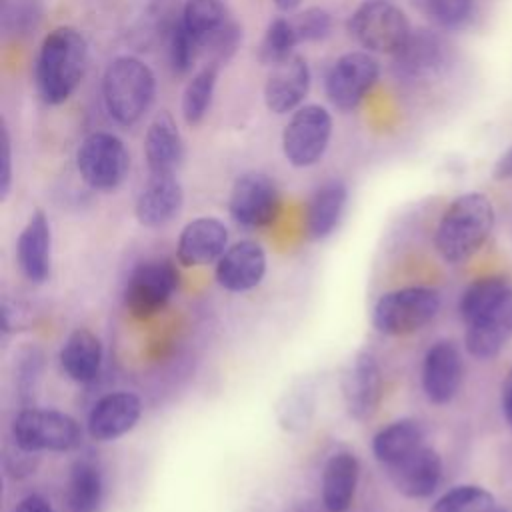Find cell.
Returning <instances> with one entry per match:
<instances>
[{"label": "cell", "mask_w": 512, "mask_h": 512, "mask_svg": "<svg viewBox=\"0 0 512 512\" xmlns=\"http://www.w3.org/2000/svg\"><path fill=\"white\" fill-rule=\"evenodd\" d=\"M492 176L496 180H512V146L504 154H500V158L494 164Z\"/></svg>", "instance_id": "cell-39"}, {"label": "cell", "mask_w": 512, "mask_h": 512, "mask_svg": "<svg viewBox=\"0 0 512 512\" xmlns=\"http://www.w3.org/2000/svg\"><path fill=\"white\" fill-rule=\"evenodd\" d=\"M228 228L212 216L188 222L178 238V260L184 266H204L226 252Z\"/></svg>", "instance_id": "cell-21"}, {"label": "cell", "mask_w": 512, "mask_h": 512, "mask_svg": "<svg viewBox=\"0 0 512 512\" xmlns=\"http://www.w3.org/2000/svg\"><path fill=\"white\" fill-rule=\"evenodd\" d=\"M216 80H218V68L214 64L204 66L188 80L182 92V116L186 124L196 126L206 118L212 106Z\"/></svg>", "instance_id": "cell-30"}, {"label": "cell", "mask_w": 512, "mask_h": 512, "mask_svg": "<svg viewBox=\"0 0 512 512\" xmlns=\"http://www.w3.org/2000/svg\"><path fill=\"white\" fill-rule=\"evenodd\" d=\"M332 114L320 104H302L282 130V154L296 168H308L322 160L332 138Z\"/></svg>", "instance_id": "cell-7"}, {"label": "cell", "mask_w": 512, "mask_h": 512, "mask_svg": "<svg viewBox=\"0 0 512 512\" xmlns=\"http://www.w3.org/2000/svg\"><path fill=\"white\" fill-rule=\"evenodd\" d=\"M466 350L478 360H490L512 338V284L502 276L474 280L460 298Z\"/></svg>", "instance_id": "cell-1"}, {"label": "cell", "mask_w": 512, "mask_h": 512, "mask_svg": "<svg viewBox=\"0 0 512 512\" xmlns=\"http://www.w3.org/2000/svg\"><path fill=\"white\" fill-rule=\"evenodd\" d=\"M342 396L348 414L356 420H368L376 412L382 398V376L372 354L354 356L342 378Z\"/></svg>", "instance_id": "cell-16"}, {"label": "cell", "mask_w": 512, "mask_h": 512, "mask_svg": "<svg viewBox=\"0 0 512 512\" xmlns=\"http://www.w3.org/2000/svg\"><path fill=\"white\" fill-rule=\"evenodd\" d=\"M380 64L368 50H352L338 56L326 72L324 92L336 110H354L374 88Z\"/></svg>", "instance_id": "cell-10"}, {"label": "cell", "mask_w": 512, "mask_h": 512, "mask_svg": "<svg viewBox=\"0 0 512 512\" xmlns=\"http://www.w3.org/2000/svg\"><path fill=\"white\" fill-rule=\"evenodd\" d=\"M144 158L150 176H172L184 158V140L170 112L162 110L144 134Z\"/></svg>", "instance_id": "cell-20"}, {"label": "cell", "mask_w": 512, "mask_h": 512, "mask_svg": "<svg viewBox=\"0 0 512 512\" xmlns=\"http://www.w3.org/2000/svg\"><path fill=\"white\" fill-rule=\"evenodd\" d=\"M266 272V254L260 244L240 240L226 248L216 264V280L230 292H246L256 288Z\"/></svg>", "instance_id": "cell-19"}, {"label": "cell", "mask_w": 512, "mask_h": 512, "mask_svg": "<svg viewBox=\"0 0 512 512\" xmlns=\"http://www.w3.org/2000/svg\"><path fill=\"white\" fill-rule=\"evenodd\" d=\"M60 364L74 382L94 380L102 366V344L98 336L86 328L74 330L60 350Z\"/></svg>", "instance_id": "cell-26"}, {"label": "cell", "mask_w": 512, "mask_h": 512, "mask_svg": "<svg viewBox=\"0 0 512 512\" xmlns=\"http://www.w3.org/2000/svg\"><path fill=\"white\" fill-rule=\"evenodd\" d=\"M346 202H348V188L342 180L332 178L320 184L308 202V212H306L308 234L314 240H322L330 236L340 224Z\"/></svg>", "instance_id": "cell-25"}, {"label": "cell", "mask_w": 512, "mask_h": 512, "mask_svg": "<svg viewBox=\"0 0 512 512\" xmlns=\"http://www.w3.org/2000/svg\"><path fill=\"white\" fill-rule=\"evenodd\" d=\"M462 356L454 342L438 340L422 362V390L432 404H448L462 384Z\"/></svg>", "instance_id": "cell-15"}, {"label": "cell", "mask_w": 512, "mask_h": 512, "mask_svg": "<svg viewBox=\"0 0 512 512\" xmlns=\"http://www.w3.org/2000/svg\"><path fill=\"white\" fill-rule=\"evenodd\" d=\"M184 192L180 182L172 176H150L148 184L136 198V218L142 226L158 228L168 224L182 208Z\"/></svg>", "instance_id": "cell-23"}, {"label": "cell", "mask_w": 512, "mask_h": 512, "mask_svg": "<svg viewBox=\"0 0 512 512\" xmlns=\"http://www.w3.org/2000/svg\"><path fill=\"white\" fill-rule=\"evenodd\" d=\"M440 310V292L428 286H408L384 294L372 312L380 334L404 336L424 328Z\"/></svg>", "instance_id": "cell-6"}, {"label": "cell", "mask_w": 512, "mask_h": 512, "mask_svg": "<svg viewBox=\"0 0 512 512\" xmlns=\"http://www.w3.org/2000/svg\"><path fill=\"white\" fill-rule=\"evenodd\" d=\"M230 216L244 228H262L274 222L280 210L276 182L262 172H246L236 178L230 200Z\"/></svg>", "instance_id": "cell-12"}, {"label": "cell", "mask_w": 512, "mask_h": 512, "mask_svg": "<svg viewBox=\"0 0 512 512\" xmlns=\"http://www.w3.org/2000/svg\"><path fill=\"white\" fill-rule=\"evenodd\" d=\"M502 412L506 416V422L508 426L512 428V368L506 376V382H504V388H502Z\"/></svg>", "instance_id": "cell-40"}, {"label": "cell", "mask_w": 512, "mask_h": 512, "mask_svg": "<svg viewBox=\"0 0 512 512\" xmlns=\"http://www.w3.org/2000/svg\"><path fill=\"white\" fill-rule=\"evenodd\" d=\"M142 414V402L132 392H112L102 396L88 414V434L108 442L130 432Z\"/></svg>", "instance_id": "cell-18"}, {"label": "cell", "mask_w": 512, "mask_h": 512, "mask_svg": "<svg viewBox=\"0 0 512 512\" xmlns=\"http://www.w3.org/2000/svg\"><path fill=\"white\" fill-rule=\"evenodd\" d=\"M12 512H56V510L52 508V504L46 498H42L38 494H28L14 506Z\"/></svg>", "instance_id": "cell-38"}, {"label": "cell", "mask_w": 512, "mask_h": 512, "mask_svg": "<svg viewBox=\"0 0 512 512\" xmlns=\"http://www.w3.org/2000/svg\"><path fill=\"white\" fill-rule=\"evenodd\" d=\"M180 22L200 48H212L220 56L238 44V26L228 18L224 0H184Z\"/></svg>", "instance_id": "cell-13"}, {"label": "cell", "mask_w": 512, "mask_h": 512, "mask_svg": "<svg viewBox=\"0 0 512 512\" xmlns=\"http://www.w3.org/2000/svg\"><path fill=\"white\" fill-rule=\"evenodd\" d=\"M494 222L496 212L488 196L480 192L462 194L444 210L434 232V246L446 262H464L484 246Z\"/></svg>", "instance_id": "cell-3"}, {"label": "cell", "mask_w": 512, "mask_h": 512, "mask_svg": "<svg viewBox=\"0 0 512 512\" xmlns=\"http://www.w3.org/2000/svg\"><path fill=\"white\" fill-rule=\"evenodd\" d=\"M312 74L306 58L292 54L270 68L264 84V104L272 114L284 116L298 110L310 92Z\"/></svg>", "instance_id": "cell-14"}, {"label": "cell", "mask_w": 512, "mask_h": 512, "mask_svg": "<svg viewBox=\"0 0 512 512\" xmlns=\"http://www.w3.org/2000/svg\"><path fill=\"white\" fill-rule=\"evenodd\" d=\"M178 286V270L166 258L140 262L124 286V306L134 318H150L160 312Z\"/></svg>", "instance_id": "cell-11"}, {"label": "cell", "mask_w": 512, "mask_h": 512, "mask_svg": "<svg viewBox=\"0 0 512 512\" xmlns=\"http://www.w3.org/2000/svg\"><path fill=\"white\" fill-rule=\"evenodd\" d=\"M496 498L490 490L476 484H460L444 492L430 512H494Z\"/></svg>", "instance_id": "cell-31"}, {"label": "cell", "mask_w": 512, "mask_h": 512, "mask_svg": "<svg viewBox=\"0 0 512 512\" xmlns=\"http://www.w3.org/2000/svg\"><path fill=\"white\" fill-rule=\"evenodd\" d=\"M494 512H508V510H500V508H496V510H494Z\"/></svg>", "instance_id": "cell-42"}, {"label": "cell", "mask_w": 512, "mask_h": 512, "mask_svg": "<svg viewBox=\"0 0 512 512\" xmlns=\"http://www.w3.org/2000/svg\"><path fill=\"white\" fill-rule=\"evenodd\" d=\"M350 36L372 54L396 56L412 36L408 16L390 0H362L348 18Z\"/></svg>", "instance_id": "cell-5"}, {"label": "cell", "mask_w": 512, "mask_h": 512, "mask_svg": "<svg viewBox=\"0 0 512 512\" xmlns=\"http://www.w3.org/2000/svg\"><path fill=\"white\" fill-rule=\"evenodd\" d=\"M418 10L440 28L462 26L474 8V0H416Z\"/></svg>", "instance_id": "cell-34"}, {"label": "cell", "mask_w": 512, "mask_h": 512, "mask_svg": "<svg viewBox=\"0 0 512 512\" xmlns=\"http://www.w3.org/2000/svg\"><path fill=\"white\" fill-rule=\"evenodd\" d=\"M12 184V144L6 126H2V168H0V198L4 200Z\"/></svg>", "instance_id": "cell-37"}, {"label": "cell", "mask_w": 512, "mask_h": 512, "mask_svg": "<svg viewBox=\"0 0 512 512\" xmlns=\"http://www.w3.org/2000/svg\"><path fill=\"white\" fill-rule=\"evenodd\" d=\"M294 512H302V510H294Z\"/></svg>", "instance_id": "cell-43"}, {"label": "cell", "mask_w": 512, "mask_h": 512, "mask_svg": "<svg viewBox=\"0 0 512 512\" xmlns=\"http://www.w3.org/2000/svg\"><path fill=\"white\" fill-rule=\"evenodd\" d=\"M314 404H316L314 386L308 382H300L292 386L290 392L284 394L278 406V422L282 424V428L290 432H298L308 426L314 412Z\"/></svg>", "instance_id": "cell-33"}, {"label": "cell", "mask_w": 512, "mask_h": 512, "mask_svg": "<svg viewBox=\"0 0 512 512\" xmlns=\"http://www.w3.org/2000/svg\"><path fill=\"white\" fill-rule=\"evenodd\" d=\"M156 98V76L136 56L114 58L102 76V100L106 112L120 126L136 124Z\"/></svg>", "instance_id": "cell-4"}, {"label": "cell", "mask_w": 512, "mask_h": 512, "mask_svg": "<svg viewBox=\"0 0 512 512\" xmlns=\"http://www.w3.org/2000/svg\"><path fill=\"white\" fill-rule=\"evenodd\" d=\"M360 476L358 458L352 452H336L322 472V504L328 512H346L354 500Z\"/></svg>", "instance_id": "cell-24"}, {"label": "cell", "mask_w": 512, "mask_h": 512, "mask_svg": "<svg viewBox=\"0 0 512 512\" xmlns=\"http://www.w3.org/2000/svg\"><path fill=\"white\" fill-rule=\"evenodd\" d=\"M300 44L296 30L292 26V20L286 18H274L258 46V60L264 66H276L282 60L290 58L294 54V48Z\"/></svg>", "instance_id": "cell-32"}, {"label": "cell", "mask_w": 512, "mask_h": 512, "mask_svg": "<svg viewBox=\"0 0 512 512\" xmlns=\"http://www.w3.org/2000/svg\"><path fill=\"white\" fill-rule=\"evenodd\" d=\"M386 468L394 488L406 498H428L442 480V458L428 446L416 448Z\"/></svg>", "instance_id": "cell-17"}, {"label": "cell", "mask_w": 512, "mask_h": 512, "mask_svg": "<svg viewBox=\"0 0 512 512\" xmlns=\"http://www.w3.org/2000/svg\"><path fill=\"white\" fill-rule=\"evenodd\" d=\"M274 4L282 12H292V10H296L302 4V0H274Z\"/></svg>", "instance_id": "cell-41"}, {"label": "cell", "mask_w": 512, "mask_h": 512, "mask_svg": "<svg viewBox=\"0 0 512 512\" xmlns=\"http://www.w3.org/2000/svg\"><path fill=\"white\" fill-rule=\"evenodd\" d=\"M88 64V42L72 26L50 30L38 50L34 80L38 96L48 106L64 104L80 86Z\"/></svg>", "instance_id": "cell-2"}, {"label": "cell", "mask_w": 512, "mask_h": 512, "mask_svg": "<svg viewBox=\"0 0 512 512\" xmlns=\"http://www.w3.org/2000/svg\"><path fill=\"white\" fill-rule=\"evenodd\" d=\"M196 40L190 36V32L184 28L182 22H176L170 30L168 38V60L176 74H186L196 58L198 52Z\"/></svg>", "instance_id": "cell-36"}, {"label": "cell", "mask_w": 512, "mask_h": 512, "mask_svg": "<svg viewBox=\"0 0 512 512\" xmlns=\"http://www.w3.org/2000/svg\"><path fill=\"white\" fill-rule=\"evenodd\" d=\"M422 442H424V430L420 422L412 418H402V420L390 422L388 426L376 432L372 440V452L380 464L390 466L402 460L404 456H408L410 452H414L416 448L424 446Z\"/></svg>", "instance_id": "cell-27"}, {"label": "cell", "mask_w": 512, "mask_h": 512, "mask_svg": "<svg viewBox=\"0 0 512 512\" xmlns=\"http://www.w3.org/2000/svg\"><path fill=\"white\" fill-rule=\"evenodd\" d=\"M16 254L20 270L30 282L42 284L50 276L52 232L50 222L42 210L30 214L26 226L18 236Z\"/></svg>", "instance_id": "cell-22"}, {"label": "cell", "mask_w": 512, "mask_h": 512, "mask_svg": "<svg viewBox=\"0 0 512 512\" xmlns=\"http://www.w3.org/2000/svg\"><path fill=\"white\" fill-rule=\"evenodd\" d=\"M292 26L300 42H320L332 32V16L326 8L310 6L294 16Z\"/></svg>", "instance_id": "cell-35"}, {"label": "cell", "mask_w": 512, "mask_h": 512, "mask_svg": "<svg viewBox=\"0 0 512 512\" xmlns=\"http://www.w3.org/2000/svg\"><path fill=\"white\" fill-rule=\"evenodd\" d=\"M402 76L418 78L434 72L442 62V44L430 34H412L406 46L394 56Z\"/></svg>", "instance_id": "cell-29"}, {"label": "cell", "mask_w": 512, "mask_h": 512, "mask_svg": "<svg viewBox=\"0 0 512 512\" xmlns=\"http://www.w3.org/2000/svg\"><path fill=\"white\" fill-rule=\"evenodd\" d=\"M104 500V480L98 464L80 458L72 464L68 476V512H100Z\"/></svg>", "instance_id": "cell-28"}, {"label": "cell", "mask_w": 512, "mask_h": 512, "mask_svg": "<svg viewBox=\"0 0 512 512\" xmlns=\"http://www.w3.org/2000/svg\"><path fill=\"white\" fill-rule=\"evenodd\" d=\"M12 438L22 452H68L80 444L82 430L72 416L60 410L28 408L16 416Z\"/></svg>", "instance_id": "cell-8"}, {"label": "cell", "mask_w": 512, "mask_h": 512, "mask_svg": "<svg viewBox=\"0 0 512 512\" xmlns=\"http://www.w3.org/2000/svg\"><path fill=\"white\" fill-rule=\"evenodd\" d=\"M76 170L90 188L110 192L126 180L130 154L116 134L92 132L76 150Z\"/></svg>", "instance_id": "cell-9"}]
</instances>
